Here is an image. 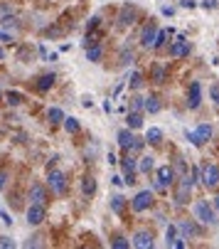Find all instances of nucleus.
Listing matches in <instances>:
<instances>
[{"mask_svg":"<svg viewBox=\"0 0 219 249\" xmlns=\"http://www.w3.org/2000/svg\"><path fill=\"white\" fill-rule=\"evenodd\" d=\"M45 220H47V207L30 202V207H27V222H30L32 227H37V225H42Z\"/></svg>","mask_w":219,"mask_h":249,"instance_id":"obj_8","label":"nucleus"},{"mask_svg":"<svg viewBox=\"0 0 219 249\" xmlns=\"http://www.w3.org/2000/svg\"><path fill=\"white\" fill-rule=\"evenodd\" d=\"M5 183H8V170H0V190L5 188Z\"/></svg>","mask_w":219,"mask_h":249,"instance_id":"obj_39","label":"nucleus"},{"mask_svg":"<svg viewBox=\"0 0 219 249\" xmlns=\"http://www.w3.org/2000/svg\"><path fill=\"white\" fill-rule=\"evenodd\" d=\"M126 205H128V200H126L123 195H114V197H111V210L116 212V215H123Z\"/></svg>","mask_w":219,"mask_h":249,"instance_id":"obj_20","label":"nucleus"},{"mask_svg":"<svg viewBox=\"0 0 219 249\" xmlns=\"http://www.w3.org/2000/svg\"><path fill=\"white\" fill-rule=\"evenodd\" d=\"M180 5H182V8H195L197 3H195V0H180Z\"/></svg>","mask_w":219,"mask_h":249,"instance_id":"obj_42","label":"nucleus"},{"mask_svg":"<svg viewBox=\"0 0 219 249\" xmlns=\"http://www.w3.org/2000/svg\"><path fill=\"white\" fill-rule=\"evenodd\" d=\"M101 57H103V50H101V45H99V42H96V45H91V47L86 50V59H89V62H99Z\"/></svg>","mask_w":219,"mask_h":249,"instance_id":"obj_24","label":"nucleus"},{"mask_svg":"<svg viewBox=\"0 0 219 249\" xmlns=\"http://www.w3.org/2000/svg\"><path fill=\"white\" fill-rule=\"evenodd\" d=\"M192 180H190V175H182L177 185H175V205H187L190 197H192Z\"/></svg>","mask_w":219,"mask_h":249,"instance_id":"obj_3","label":"nucleus"},{"mask_svg":"<svg viewBox=\"0 0 219 249\" xmlns=\"http://www.w3.org/2000/svg\"><path fill=\"white\" fill-rule=\"evenodd\" d=\"M13 247H15V242L10 237H0V249H13Z\"/></svg>","mask_w":219,"mask_h":249,"instance_id":"obj_37","label":"nucleus"},{"mask_svg":"<svg viewBox=\"0 0 219 249\" xmlns=\"http://www.w3.org/2000/svg\"><path fill=\"white\" fill-rule=\"evenodd\" d=\"M64 128L69 131V133H77L79 128H82V124H79V119H74V116H64Z\"/></svg>","mask_w":219,"mask_h":249,"instance_id":"obj_25","label":"nucleus"},{"mask_svg":"<svg viewBox=\"0 0 219 249\" xmlns=\"http://www.w3.org/2000/svg\"><path fill=\"white\" fill-rule=\"evenodd\" d=\"M143 104H145V99L135 96V99H133V104H131V109H133V111H140V109H143Z\"/></svg>","mask_w":219,"mask_h":249,"instance_id":"obj_38","label":"nucleus"},{"mask_svg":"<svg viewBox=\"0 0 219 249\" xmlns=\"http://www.w3.org/2000/svg\"><path fill=\"white\" fill-rule=\"evenodd\" d=\"M111 247H114V249H128V247H131V242H128L126 237H121V234H116V237L111 239Z\"/></svg>","mask_w":219,"mask_h":249,"instance_id":"obj_30","label":"nucleus"},{"mask_svg":"<svg viewBox=\"0 0 219 249\" xmlns=\"http://www.w3.org/2000/svg\"><path fill=\"white\" fill-rule=\"evenodd\" d=\"M214 210H217V212H219V195H217V197H214Z\"/></svg>","mask_w":219,"mask_h":249,"instance_id":"obj_46","label":"nucleus"},{"mask_svg":"<svg viewBox=\"0 0 219 249\" xmlns=\"http://www.w3.org/2000/svg\"><path fill=\"white\" fill-rule=\"evenodd\" d=\"M121 165H123V183H128V185H133L135 183V170H138V160L133 158V153H126V158L121 160Z\"/></svg>","mask_w":219,"mask_h":249,"instance_id":"obj_10","label":"nucleus"},{"mask_svg":"<svg viewBox=\"0 0 219 249\" xmlns=\"http://www.w3.org/2000/svg\"><path fill=\"white\" fill-rule=\"evenodd\" d=\"M192 212H195V220L204 227H217L219 225V217H217V210L207 202V200H197L192 205Z\"/></svg>","mask_w":219,"mask_h":249,"instance_id":"obj_1","label":"nucleus"},{"mask_svg":"<svg viewBox=\"0 0 219 249\" xmlns=\"http://www.w3.org/2000/svg\"><path fill=\"white\" fill-rule=\"evenodd\" d=\"M143 109L151 111V114H158V111L163 109V104H160L158 96H148V99H145V104H143Z\"/></svg>","mask_w":219,"mask_h":249,"instance_id":"obj_23","label":"nucleus"},{"mask_svg":"<svg viewBox=\"0 0 219 249\" xmlns=\"http://www.w3.org/2000/svg\"><path fill=\"white\" fill-rule=\"evenodd\" d=\"M128 62H133V52H128V50H123V52H121V62H118V64H121V67H126Z\"/></svg>","mask_w":219,"mask_h":249,"instance_id":"obj_36","label":"nucleus"},{"mask_svg":"<svg viewBox=\"0 0 219 249\" xmlns=\"http://www.w3.org/2000/svg\"><path fill=\"white\" fill-rule=\"evenodd\" d=\"M0 99H3V94H0Z\"/></svg>","mask_w":219,"mask_h":249,"instance_id":"obj_48","label":"nucleus"},{"mask_svg":"<svg viewBox=\"0 0 219 249\" xmlns=\"http://www.w3.org/2000/svg\"><path fill=\"white\" fill-rule=\"evenodd\" d=\"M82 193H84V197H91L96 193V180H94L91 175H86L84 180H82Z\"/></svg>","mask_w":219,"mask_h":249,"instance_id":"obj_22","label":"nucleus"},{"mask_svg":"<svg viewBox=\"0 0 219 249\" xmlns=\"http://www.w3.org/2000/svg\"><path fill=\"white\" fill-rule=\"evenodd\" d=\"M202 5H204V8H217V0H204Z\"/></svg>","mask_w":219,"mask_h":249,"instance_id":"obj_44","label":"nucleus"},{"mask_svg":"<svg viewBox=\"0 0 219 249\" xmlns=\"http://www.w3.org/2000/svg\"><path fill=\"white\" fill-rule=\"evenodd\" d=\"M153 200H155L153 190H140V193L131 200V210H133V212H145V210L153 207Z\"/></svg>","mask_w":219,"mask_h":249,"instance_id":"obj_5","label":"nucleus"},{"mask_svg":"<svg viewBox=\"0 0 219 249\" xmlns=\"http://www.w3.org/2000/svg\"><path fill=\"white\" fill-rule=\"evenodd\" d=\"M187 54H190V42L180 35V40L170 45V57H172V59H185Z\"/></svg>","mask_w":219,"mask_h":249,"instance_id":"obj_14","label":"nucleus"},{"mask_svg":"<svg viewBox=\"0 0 219 249\" xmlns=\"http://www.w3.org/2000/svg\"><path fill=\"white\" fill-rule=\"evenodd\" d=\"M0 217H3V222H5V225H13V217L8 215V212H3V210H0Z\"/></svg>","mask_w":219,"mask_h":249,"instance_id":"obj_41","label":"nucleus"},{"mask_svg":"<svg viewBox=\"0 0 219 249\" xmlns=\"http://www.w3.org/2000/svg\"><path fill=\"white\" fill-rule=\"evenodd\" d=\"M47 185L52 188L54 195H67V190H69L67 175H64L62 170H52V168H50V175H47Z\"/></svg>","mask_w":219,"mask_h":249,"instance_id":"obj_4","label":"nucleus"},{"mask_svg":"<svg viewBox=\"0 0 219 249\" xmlns=\"http://www.w3.org/2000/svg\"><path fill=\"white\" fill-rule=\"evenodd\" d=\"M177 230H180L182 239H190V237H200L202 234V230L197 227V220H180Z\"/></svg>","mask_w":219,"mask_h":249,"instance_id":"obj_13","label":"nucleus"},{"mask_svg":"<svg viewBox=\"0 0 219 249\" xmlns=\"http://www.w3.org/2000/svg\"><path fill=\"white\" fill-rule=\"evenodd\" d=\"M202 104V84L200 82H192L190 84V91H187V106L190 109H197Z\"/></svg>","mask_w":219,"mask_h":249,"instance_id":"obj_15","label":"nucleus"},{"mask_svg":"<svg viewBox=\"0 0 219 249\" xmlns=\"http://www.w3.org/2000/svg\"><path fill=\"white\" fill-rule=\"evenodd\" d=\"M209 96H212L214 104H219V82H214V84L209 87Z\"/></svg>","mask_w":219,"mask_h":249,"instance_id":"obj_35","label":"nucleus"},{"mask_svg":"<svg viewBox=\"0 0 219 249\" xmlns=\"http://www.w3.org/2000/svg\"><path fill=\"white\" fill-rule=\"evenodd\" d=\"M153 82L155 84H165V67L163 64H153Z\"/></svg>","mask_w":219,"mask_h":249,"instance_id":"obj_27","label":"nucleus"},{"mask_svg":"<svg viewBox=\"0 0 219 249\" xmlns=\"http://www.w3.org/2000/svg\"><path fill=\"white\" fill-rule=\"evenodd\" d=\"M153 160H155L153 156H143V158L138 160V170H140L143 175H151V170L155 168V163H153Z\"/></svg>","mask_w":219,"mask_h":249,"instance_id":"obj_19","label":"nucleus"},{"mask_svg":"<svg viewBox=\"0 0 219 249\" xmlns=\"http://www.w3.org/2000/svg\"><path fill=\"white\" fill-rule=\"evenodd\" d=\"M187 138L192 141V146H197V148H202L207 141L212 138V126L209 124H200L195 131H187Z\"/></svg>","mask_w":219,"mask_h":249,"instance_id":"obj_6","label":"nucleus"},{"mask_svg":"<svg viewBox=\"0 0 219 249\" xmlns=\"http://www.w3.org/2000/svg\"><path fill=\"white\" fill-rule=\"evenodd\" d=\"M170 35H172V30H158V37H155V50L165 47V42H168Z\"/></svg>","mask_w":219,"mask_h":249,"instance_id":"obj_28","label":"nucleus"},{"mask_svg":"<svg viewBox=\"0 0 219 249\" xmlns=\"http://www.w3.org/2000/svg\"><path fill=\"white\" fill-rule=\"evenodd\" d=\"M143 84H145L143 82V74L140 72H133L131 74V89H143Z\"/></svg>","mask_w":219,"mask_h":249,"instance_id":"obj_31","label":"nucleus"},{"mask_svg":"<svg viewBox=\"0 0 219 249\" xmlns=\"http://www.w3.org/2000/svg\"><path fill=\"white\" fill-rule=\"evenodd\" d=\"M37 244H40V242H37V237H32V239H30L25 247H37Z\"/></svg>","mask_w":219,"mask_h":249,"instance_id":"obj_45","label":"nucleus"},{"mask_svg":"<svg viewBox=\"0 0 219 249\" xmlns=\"http://www.w3.org/2000/svg\"><path fill=\"white\" fill-rule=\"evenodd\" d=\"M5 99H8L10 106H20V104H22V94H17V91H10Z\"/></svg>","mask_w":219,"mask_h":249,"instance_id":"obj_32","label":"nucleus"},{"mask_svg":"<svg viewBox=\"0 0 219 249\" xmlns=\"http://www.w3.org/2000/svg\"><path fill=\"white\" fill-rule=\"evenodd\" d=\"M138 20V8H133V5H123L121 10H118V30H126V27H131L133 22Z\"/></svg>","mask_w":219,"mask_h":249,"instance_id":"obj_9","label":"nucleus"},{"mask_svg":"<svg viewBox=\"0 0 219 249\" xmlns=\"http://www.w3.org/2000/svg\"><path fill=\"white\" fill-rule=\"evenodd\" d=\"M145 143L160 146V143H163V131H160V128H151L148 133H145Z\"/></svg>","mask_w":219,"mask_h":249,"instance_id":"obj_21","label":"nucleus"},{"mask_svg":"<svg viewBox=\"0 0 219 249\" xmlns=\"http://www.w3.org/2000/svg\"><path fill=\"white\" fill-rule=\"evenodd\" d=\"M158 180H160L163 185H172V183H175V170H172V165L158 168Z\"/></svg>","mask_w":219,"mask_h":249,"instance_id":"obj_18","label":"nucleus"},{"mask_svg":"<svg viewBox=\"0 0 219 249\" xmlns=\"http://www.w3.org/2000/svg\"><path fill=\"white\" fill-rule=\"evenodd\" d=\"M175 234H177V225H170V227H168V232H165V237H168V239H165V242H168V247H172V244H175Z\"/></svg>","mask_w":219,"mask_h":249,"instance_id":"obj_33","label":"nucleus"},{"mask_svg":"<svg viewBox=\"0 0 219 249\" xmlns=\"http://www.w3.org/2000/svg\"><path fill=\"white\" fill-rule=\"evenodd\" d=\"M155 37H158V25L155 22H148V25L143 27V35H140V47L143 50L155 47Z\"/></svg>","mask_w":219,"mask_h":249,"instance_id":"obj_11","label":"nucleus"},{"mask_svg":"<svg viewBox=\"0 0 219 249\" xmlns=\"http://www.w3.org/2000/svg\"><path fill=\"white\" fill-rule=\"evenodd\" d=\"M54 82H57L54 74H42V77H37V82H34V89L37 91H50L54 87Z\"/></svg>","mask_w":219,"mask_h":249,"instance_id":"obj_17","label":"nucleus"},{"mask_svg":"<svg viewBox=\"0 0 219 249\" xmlns=\"http://www.w3.org/2000/svg\"><path fill=\"white\" fill-rule=\"evenodd\" d=\"M126 121H128V128H140L143 126V114L140 111H131Z\"/></svg>","mask_w":219,"mask_h":249,"instance_id":"obj_26","label":"nucleus"},{"mask_svg":"<svg viewBox=\"0 0 219 249\" xmlns=\"http://www.w3.org/2000/svg\"><path fill=\"white\" fill-rule=\"evenodd\" d=\"M47 116H50V121H52V124H62V121H64V111L59 109V106H52Z\"/></svg>","mask_w":219,"mask_h":249,"instance_id":"obj_29","label":"nucleus"},{"mask_svg":"<svg viewBox=\"0 0 219 249\" xmlns=\"http://www.w3.org/2000/svg\"><path fill=\"white\" fill-rule=\"evenodd\" d=\"M3 57H5V50H3V47H0V59H3Z\"/></svg>","mask_w":219,"mask_h":249,"instance_id":"obj_47","label":"nucleus"},{"mask_svg":"<svg viewBox=\"0 0 219 249\" xmlns=\"http://www.w3.org/2000/svg\"><path fill=\"white\" fill-rule=\"evenodd\" d=\"M172 170H175V175H177V173H185V170H187V165H185V160H182L180 156L175 158V165H172Z\"/></svg>","mask_w":219,"mask_h":249,"instance_id":"obj_34","label":"nucleus"},{"mask_svg":"<svg viewBox=\"0 0 219 249\" xmlns=\"http://www.w3.org/2000/svg\"><path fill=\"white\" fill-rule=\"evenodd\" d=\"M116 141H118V146L128 153V151L133 148V141H135V136L131 133V128H121V131H118V136H116Z\"/></svg>","mask_w":219,"mask_h":249,"instance_id":"obj_16","label":"nucleus"},{"mask_svg":"<svg viewBox=\"0 0 219 249\" xmlns=\"http://www.w3.org/2000/svg\"><path fill=\"white\" fill-rule=\"evenodd\" d=\"M200 180L209 193H217L219 190V165L217 163H204L200 168Z\"/></svg>","mask_w":219,"mask_h":249,"instance_id":"obj_2","label":"nucleus"},{"mask_svg":"<svg viewBox=\"0 0 219 249\" xmlns=\"http://www.w3.org/2000/svg\"><path fill=\"white\" fill-rule=\"evenodd\" d=\"M0 42H13V37H10L8 32H0Z\"/></svg>","mask_w":219,"mask_h":249,"instance_id":"obj_43","label":"nucleus"},{"mask_svg":"<svg viewBox=\"0 0 219 249\" xmlns=\"http://www.w3.org/2000/svg\"><path fill=\"white\" fill-rule=\"evenodd\" d=\"M27 197H30V202H34V205H45V207H47V202H50V190H47L42 183H32Z\"/></svg>","mask_w":219,"mask_h":249,"instance_id":"obj_7","label":"nucleus"},{"mask_svg":"<svg viewBox=\"0 0 219 249\" xmlns=\"http://www.w3.org/2000/svg\"><path fill=\"white\" fill-rule=\"evenodd\" d=\"M131 244L138 247V249H153V232L151 230H138L131 237Z\"/></svg>","mask_w":219,"mask_h":249,"instance_id":"obj_12","label":"nucleus"},{"mask_svg":"<svg viewBox=\"0 0 219 249\" xmlns=\"http://www.w3.org/2000/svg\"><path fill=\"white\" fill-rule=\"evenodd\" d=\"M153 188H155V193H165V190H168V185H163L160 180H155V183H153Z\"/></svg>","mask_w":219,"mask_h":249,"instance_id":"obj_40","label":"nucleus"}]
</instances>
